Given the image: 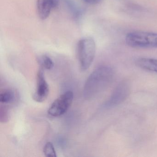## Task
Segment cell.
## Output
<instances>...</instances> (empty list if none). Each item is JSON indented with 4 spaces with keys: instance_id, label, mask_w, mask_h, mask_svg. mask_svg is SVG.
<instances>
[{
    "instance_id": "obj_9",
    "label": "cell",
    "mask_w": 157,
    "mask_h": 157,
    "mask_svg": "<svg viewBox=\"0 0 157 157\" xmlns=\"http://www.w3.org/2000/svg\"><path fill=\"white\" fill-rule=\"evenodd\" d=\"M15 99V94L10 90H4L0 94V102L2 104L11 103Z\"/></svg>"
},
{
    "instance_id": "obj_11",
    "label": "cell",
    "mask_w": 157,
    "mask_h": 157,
    "mask_svg": "<svg viewBox=\"0 0 157 157\" xmlns=\"http://www.w3.org/2000/svg\"><path fill=\"white\" fill-rule=\"evenodd\" d=\"M44 153L46 157H57L56 152L54 145L51 142H48L44 148Z\"/></svg>"
},
{
    "instance_id": "obj_4",
    "label": "cell",
    "mask_w": 157,
    "mask_h": 157,
    "mask_svg": "<svg viewBox=\"0 0 157 157\" xmlns=\"http://www.w3.org/2000/svg\"><path fill=\"white\" fill-rule=\"evenodd\" d=\"M73 100L72 92L71 91L66 92L53 102L49 107L48 113L51 116H61L68 111Z\"/></svg>"
},
{
    "instance_id": "obj_8",
    "label": "cell",
    "mask_w": 157,
    "mask_h": 157,
    "mask_svg": "<svg viewBox=\"0 0 157 157\" xmlns=\"http://www.w3.org/2000/svg\"><path fill=\"white\" fill-rule=\"evenodd\" d=\"M136 64L140 68L157 73V59L149 58H140L136 60Z\"/></svg>"
},
{
    "instance_id": "obj_1",
    "label": "cell",
    "mask_w": 157,
    "mask_h": 157,
    "mask_svg": "<svg viewBox=\"0 0 157 157\" xmlns=\"http://www.w3.org/2000/svg\"><path fill=\"white\" fill-rule=\"evenodd\" d=\"M115 72L110 66H101L95 69L88 77L84 84L83 96L87 100L96 97L111 84Z\"/></svg>"
},
{
    "instance_id": "obj_3",
    "label": "cell",
    "mask_w": 157,
    "mask_h": 157,
    "mask_svg": "<svg viewBox=\"0 0 157 157\" xmlns=\"http://www.w3.org/2000/svg\"><path fill=\"white\" fill-rule=\"evenodd\" d=\"M77 52L80 69L85 71L90 67L95 57L96 44L93 38L87 37L80 40L77 46Z\"/></svg>"
},
{
    "instance_id": "obj_7",
    "label": "cell",
    "mask_w": 157,
    "mask_h": 157,
    "mask_svg": "<svg viewBox=\"0 0 157 157\" xmlns=\"http://www.w3.org/2000/svg\"><path fill=\"white\" fill-rule=\"evenodd\" d=\"M58 5V0H37V12L40 19L42 20L47 19L51 11L57 8Z\"/></svg>"
},
{
    "instance_id": "obj_6",
    "label": "cell",
    "mask_w": 157,
    "mask_h": 157,
    "mask_svg": "<svg viewBox=\"0 0 157 157\" xmlns=\"http://www.w3.org/2000/svg\"><path fill=\"white\" fill-rule=\"evenodd\" d=\"M36 88L33 98L37 102H43L45 101L49 94V85L46 80L42 69L38 71L36 78Z\"/></svg>"
},
{
    "instance_id": "obj_10",
    "label": "cell",
    "mask_w": 157,
    "mask_h": 157,
    "mask_svg": "<svg viewBox=\"0 0 157 157\" xmlns=\"http://www.w3.org/2000/svg\"><path fill=\"white\" fill-rule=\"evenodd\" d=\"M39 62L42 68L46 70H51L54 66L52 59L47 56H43L39 58Z\"/></svg>"
},
{
    "instance_id": "obj_5",
    "label": "cell",
    "mask_w": 157,
    "mask_h": 157,
    "mask_svg": "<svg viewBox=\"0 0 157 157\" xmlns=\"http://www.w3.org/2000/svg\"><path fill=\"white\" fill-rule=\"evenodd\" d=\"M130 93V86L127 81H123L116 87L109 99L105 103V108H112L124 102Z\"/></svg>"
},
{
    "instance_id": "obj_2",
    "label": "cell",
    "mask_w": 157,
    "mask_h": 157,
    "mask_svg": "<svg viewBox=\"0 0 157 157\" xmlns=\"http://www.w3.org/2000/svg\"><path fill=\"white\" fill-rule=\"evenodd\" d=\"M126 44L134 48H157V33L134 31L127 34Z\"/></svg>"
},
{
    "instance_id": "obj_12",
    "label": "cell",
    "mask_w": 157,
    "mask_h": 157,
    "mask_svg": "<svg viewBox=\"0 0 157 157\" xmlns=\"http://www.w3.org/2000/svg\"><path fill=\"white\" fill-rule=\"evenodd\" d=\"M83 1L88 4L95 5L101 2L102 0H83Z\"/></svg>"
}]
</instances>
